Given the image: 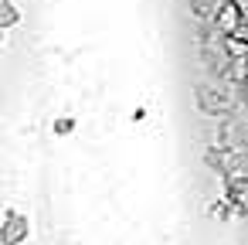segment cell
<instances>
[{
    "mask_svg": "<svg viewBox=\"0 0 248 245\" xmlns=\"http://www.w3.org/2000/svg\"><path fill=\"white\" fill-rule=\"evenodd\" d=\"M31 238V221L28 214H21L17 208L4 211V221H0V245H24Z\"/></svg>",
    "mask_w": 248,
    "mask_h": 245,
    "instance_id": "obj_2",
    "label": "cell"
},
{
    "mask_svg": "<svg viewBox=\"0 0 248 245\" xmlns=\"http://www.w3.org/2000/svg\"><path fill=\"white\" fill-rule=\"evenodd\" d=\"M234 82H224V85H197V106H201V113H207V116H224V113H231L234 106H238V96H234V89H231Z\"/></svg>",
    "mask_w": 248,
    "mask_h": 245,
    "instance_id": "obj_1",
    "label": "cell"
},
{
    "mask_svg": "<svg viewBox=\"0 0 248 245\" xmlns=\"http://www.w3.org/2000/svg\"><path fill=\"white\" fill-rule=\"evenodd\" d=\"M234 4H238V7H241V14H245V11H248V0H234Z\"/></svg>",
    "mask_w": 248,
    "mask_h": 245,
    "instance_id": "obj_7",
    "label": "cell"
},
{
    "mask_svg": "<svg viewBox=\"0 0 248 245\" xmlns=\"http://www.w3.org/2000/svg\"><path fill=\"white\" fill-rule=\"evenodd\" d=\"M17 21H21L17 4H14V0H0V31H11V28H17Z\"/></svg>",
    "mask_w": 248,
    "mask_h": 245,
    "instance_id": "obj_4",
    "label": "cell"
},
{
    "mask_svg": "<svg viewBox=\"0 0 248 245\" xmlns=\"http://www.w3.org/2000/svg\"><path fill=\"white\" fill-rule=\"evenodd\" d=\"M75 133V119L72 116H58L55 119V136H72Z\"/></svg>",
    "mask_w": 248,
    "mask_h": 245,
    "instance_id": "obj_5",
    "label": "cell"
},
{
    "mask_svg": "<svg viewBox=\"0 0 248 245\" xmlns=\"http://www.w3.org/2000/svg\"><path fill=\"white\" fill-rule=\"evenodd\" d=\"M211 214H214V218H221V221H224V218H228V214H231V211H228V204H221V201H217V204H211Z\"/></svg>",
    "mask_w": 248,
    "mask_h": 245,
    "instance_id": "obj_6",
    "label": "cell"
},
{
    "mask_svg": "<svg viewBox=\"0 0 248 245\" xmlns=\"http://www.w3.org/2000/svg\"><path fill=\"white\" fill-rule=\"evenodd\" d=\"M238 136H241V126H238L234 119H228V123H221V126H217L214 143H217V147H234V143H238Z\"/></svg>",
    "mask_w": 248,
    "mask_h": 245,
    "instance_id": "obj_3",
    "label": "cell"
}]
</instances>
